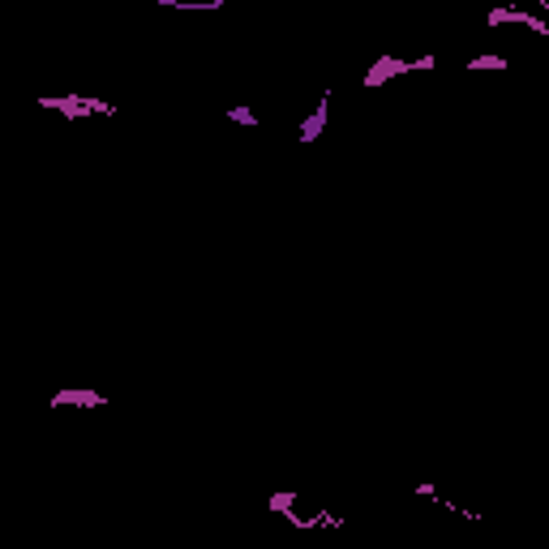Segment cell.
<instances>
[{
  "instance_id": "cell-1",
  "label": "cell",
  "mask_w": 549,
  "mask_h": 549,
  "mask_svg": "<svg viewBox=\"0 0 549 549\" xmlns=\"http://www.w3.org/2000/svg\"><path fill=\"white\" fill-rule=\"evenodd\" d=\"M271 510L275 515H283L288 524H296V528H344V519L339 515H331V510H322V506H305V498L300 494H275L271 498Z\"/></svg>"
},
{
  "instance_id": "cell-2",
  "label": "cell",
  "mask_w": 549,
  "mask_h": 549,
  "mask_svg": "<svg viewBox=\"0 0 549 549\" xmlns=\"http://www.w3.org/2000/svg\"><path fill=\"white\" fill-rule=\"evenodd\" d=\"M327 112H331V90H322V99L313 103V112L300 121V142H313L322 129H327Z\"/></svg>"
},
{
  "instance_id": "cell-3",
  "label": "cell",
  "mask_w": 549,
  "mask_h": 549,
  "mask_svg": "<svg viewBox=\"0 0 549 549\" xmlns=\"http://www.w3.org/2000/svg\"><path fill=\"white\" fill-rule=\"evenodd\" d=\"M56 408H103V395H94V391H61V395H56V400H52Z\"/></svg>"
},
{
  "instance_id": "cell-4",
  "label": "cell",
  "mask_w": 549,
  "mask_h": 549,
  "mask_svg": "<svg viewBox=\"0 0 549 549\" xmlns=\"http://www.w3.org/2000/svg\"><path fill=\"white\" fill-rule=\"evenodd\" d=\"M228 116H232V121H245V125H258V116H253L249 107H228Z\"/></svg>"
}]
</instances>
